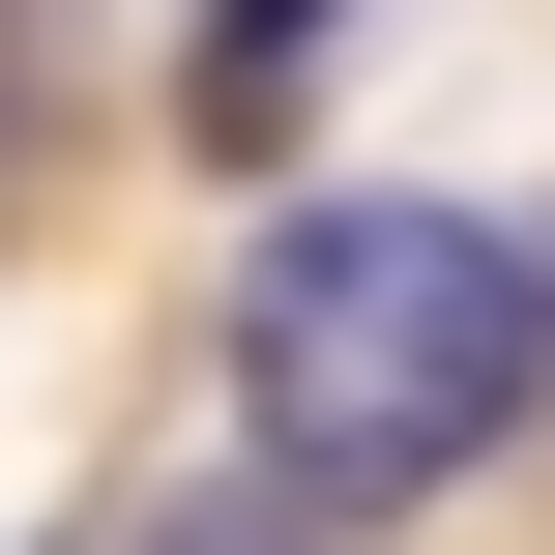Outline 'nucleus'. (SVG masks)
<instances>
[{
	"label": "nucleus",
	"mask_w": 555,
	"mask_h": 555,
	"mask_svg": "<svg viewBox=\"0 0 555 555\" xmlns=\"http://www.w3.org/2000/svg\"><path fill=\"white\" fill-rule=\"evenodd\" d=\"M555 410V234L527 205H293L234 263V468L293 527H410Z\"/></svg>",
	"instance_id": "f257e3e1"
}]
</instances>
